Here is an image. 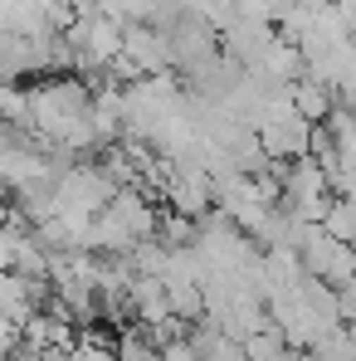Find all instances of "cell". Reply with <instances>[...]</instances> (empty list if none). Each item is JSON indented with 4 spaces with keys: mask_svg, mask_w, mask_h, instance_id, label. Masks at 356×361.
<instances>
[{
    "mask_svg": "<svg viewBox=\"0 0 356 361\" xmlns=\"http://www.w3.org/2000/svg\"><path fill=\"white\" fill-rule=\"evenodd\" d=\"M30 132L63 157H98L103 132L93 118V83L83 73H49L30 83Z\"/></svg>",
    "mask_w": 356,
    "mask_h": 361,
    "instance_id": "cell-1",
    "label": "cell"
},
{
    "mask_svg": "<svg viewBox=\"0 0 356 361\" xmlns=\"http://www.w3.org/2000/svg\"><path fill=\"white\" fill-rule=\"evenodd\" d=\"M161 230V205H156V190L147 185H122L118 195L103 205V215L93 220V254H137L142 244L156 240Z\"/></svg>",
    "mask_w": 356,
    "mask_h": 361,
    "instance_id": "cell-2",
    "label": "cell"
},
{
    "mask_svg": "<svg viewBox=\"0 0 356 361\" xmlns=\"http://www.w3.org/2000/svg\"><path fill=\"white\" fill-rule=\"evenodd\" d=\"M337 200V185L322 171L317 157H302V161H288L278 166V205L293 215V220H307V225H322L327 210Z\"/></svg>",
    "mask_w": 356,
    "mask_h": 361,
    "instance_id": "cell-3",
    "label": "cell"
},
{
    "mask_svg": "<svg viewBox=\"0 0 356 361\" xmlns=\"http://www.w3.org/2000/svg\"><path fill=\"white\" fill-rule=\"evenodd\" d=\"M312 142H317V122H307L297 108H288V113H278V118H269L259 127V147H264V157L274 166L312 157Z\"/></svg>",
    "mask_w": 356,
    "mask_h": 361,
    "instance_id": "cell-4",
    "label": "cell"
},
{
    "mask_svg": "<svg viewBox=\"0 0 356 361\" xmlns=\"http://www.w3.org/2000/svg\"><path fill=\"white\" fill-rule=\"evenodd\" d=\"M332 10L342 15V25H347V30L356 35V0H332Z\"/></svg>",
    "mask_w": 356,
    "mask_h": 361,
    "instance_id": "cell-5",
    "label": "cell"
},
{
    "mask_svg": "<svg viewBox=\"0 0 356 361\" xmlns=\"http://www.w3.org/2000/svg\"><path fill=\"white\" fill-rule=\"evenodd\" d=\"M5 195H10V185H5V180H0V215H5Z\"/></svg>",
    "mask_w": 356,
    "mask_h": 361,
    "instance_id": "cell-6",
    "label": "cell"
}]
</instances>
